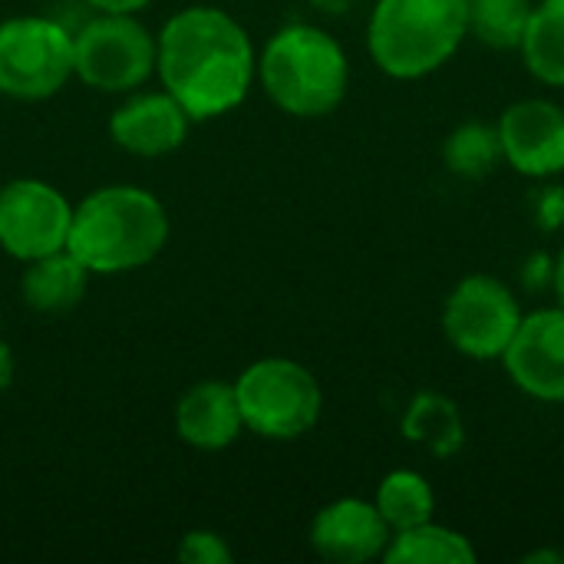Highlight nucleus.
I'll return each mask as SVG.
<instances>
[{"instance_id": "1", "label": "nucleus", "mask_w": 564, "mask_h": 564, "mask_svg": "<svg viewBox=\"0 0 564 564\" xmlns=\"http://www.w3.org/2000/svg\"><path fill=\"white\" fill-rule=\"evenodd\" d=\"M155 76L195 122L238 109L258 79V50L248 30L218 7L172 13L159 36Z\"/></svg>"}, {"instance_id": "2", "label": "nucleus", "mask_w": 564, "mask_h": 564, "mask_svg": "<svg viewBox=\"0 0 564 564\" xmlns=\"http://www.w3.org/2000/svg\"><path fill=\"white\" fill-rule=\"evenodd\" d=\"M169 241V212L142 185H102L73 205L66 251L89 274H129L152 264Z\"/></svg>"}, {"instance_id": "3", "label": "nucleus", "mask_w": 564, "mask_h": 564, "mask_svg": "<svg viewBox=\"0 0 564 564\" xmlns=\"http://www.w3.org/2000/svg\"><path fill=\"white\" fill-rule=\"evenodd\" d=\"M258 83L294 119L330 116L350 89V59L334 33L314 23L274 30L258 53Z\"/></svg>"}, {"instance_id": "4", "label": "nucleus", "mask_w": 564, "mask_h": 564, "mask_svg": "<svg viewBox=\"0 0 564 564\" xmlns=\"http://www.w3.org/2000/svg\"><path fill=\"white\" fill-rule=\"evenodd\" d=\"M469 40V0H373L367 53L400 83L443 69Z\"/></svg>"}, {"instance_id": "5", "label": "nucleus", "mask_w": 564, "mask_h": 564, "mask_svg": "<svg viewBox=\"0 0 564 564\" xmlns=\"http://www.w3.org/2000/svg\"><path fill=\"white\" fill-rule=\"evenodd\" d=\"M245 433L271 443L307 436L324 413L321 380L291 357H261L235 380Z\"/></svg>"}, {"instance_id": "6", "label": "nucleus", "mask_w": 564, "mask_h": 564, "mask_svg": "<svg viewBox=\"0 0 564 564\" xmlns=\"http://www.w3.org/2000/svg\"><path fill=\"white\" fill-rule=\"evenodd\" d=\"M159 43L135 13H96L73 30V79L96 93L126 96L155 76Z\"/></svg>"}, {"instance_id": "7", "label": "nucleus", "mask_w": 564, "mask_h": 564, "mask_svg": "<svg viewBox=\"0 0 564 564\" xmlns=\"http://www.w3.org/2000/svg\"><path fill=\"white\" fill-rule=\"evenodd\" d=\"M522 301L509 281L473 271L453 284L443 301L440 327L446 344L476 364H499L522 324Z\"/></svg>"}, {"instance_id": "8", "label": "nucleus", "mask_w": 564, "mask_h": 564, "mask_svg": "<svg viewBox=\"0 0 564 564\" xmlns=\"http://www.w3.org/2000/svg\"><path fill=\"white\" fill-rule=\"evenodd\" d=\"M73 79V30L53 17L0 20V96L43 102Z\"/></svg>"}, {"instance_id": "9", "label": "nucleus", "mask_w": 564, "mask_h": 564, "mask_svg": "<svg viewBox=\"0 0 564 564\" xmlns=\"http://www.w3.org/2000/svg\"><path fill=\"white\" fill-rule=\"evenodd\" d=\"M73 202L43 178H10L0 185V251L26 264L63 251L69 241Z\"/></svg>"}, {"instance_id": "10", "label": "nucleus", "mask_w": 564, "mask_h": 564, "mask_svg": "<svg viewBox=\"0 0 564 564\" xmlns=\"http://www.w3.org/2000/svg\"><path fill=\"white\" fill-rule=\"evenodd\" d=\"M519 393L535 403L564 406V307L522 314L516 337L499 360Z\"/></svg>"}, {"instance_id": "11", "label": "nucleus", "mask_w": 564, "mask_h": 564, "mask_svg": "<svg viewBox=\"0 0 564 564\" xmlns=\"http://www.w3.org/2000/svg\"><path fill=\"white\" fill-rule=\"evenodd\" d=\"M502 162L525 178H558L564 172V106L545 96H529L496 122Z\"/></svg>"}, {"instance_id": "12", "label": "nucleus", "mask_w": 564, "mask_h": 564, "mask_svg": "<svg viewBox=\"0 0 564 564\" xmlns=\"http://www.w3.org/2000/svg\"><path fill=\"white\" fill-rule=\"evenodd\" d=\"M192 122L195 119L185 112V106L172 93L135 89V93H126V99L112 109L109 135L122 152L135 159H162L185 145Z\"/></svg>"}, {"instance_id": "13", "label": "nucleus", "mask_w": 564, "mask_h": 564, "mask_svg": "<svg viewBox=\"0 0 564 564\" xmlns=\"http://www.w3.org/2000/svg\"><path fill=\"white\" fill-rule=\"evenodd\" d=\"M311 549L334 564H367L383 558L393 532L373 499H334L311 519Z\"/></svg>"}, {"instance_id": "14", "label": "nucleus", "mask_w": 564, "mask_h": 564, "mask_svg": "<svg viewBox=\"0 0 564 564\" xmlns=\"http://www.w3.org/2000/svg\"><path fill=\"white\" fill-rule=\"evenodd\" d=\"M245 433L235 383L202 380L175 403V436L198 453H221Z\"/></svg>"}, {"instance_id": "15", "label": "nucleus", "mask_w": 564, "mask_h": 564, "mask_svg": "<svg viewBox=\"0 0 564 564\" xmlns=\"http://www.w3.org/2000/svg\"><path fill=\"white\" fill-rule=\"evenodd\" d=\"M89 278V268L63 248L23 264L20 297L36 314H66L86 297Z\"/></svg>"}, {"instance_id": "16", "label": "nucleus", "mask_w": 564, "mask_h": 564, "mask_svg": "<svg viewBox=\"0 0 564 564\" xmlns=\"http://www.w3.org/2000/svg\"><path fill=\"white\" fill-rule=\"evenodd\" d=\"M403 436L423 449H430L440 459H449L463 449L466 443V423H463V410L453 397L440 393V390H423L406 403L403 423H400Z\"/></svg>"}, {"instance_id": "17", "label": "nucleus", "mask_w": 564, "mask_h": 564, "mask_svg": "<svg viewBox=\"0 0 564 564\" xmlns=\"http://www.w3.org/2000/svg\"><path fill=\"white\" fill-rule=\"evenodd\" d=\"M519 56L532 79L542 86H564V0L532 3L525 36L519 43Z\"/></svg>"}, {"instance_id": "18", "label": "nucleus", "mask_w": 564, "mask_h": 564, "mask_svg": "<svg viewBox=\"0 0 564 564\" xmlns=\"http://www.w3.org/2000/svg\"><path fill=\"white\" fill-rule=\"evenodd\" d=\"M387 564H476L479 552L473 545L469 535H463L459 529H449L436 519L393 532L387 552Z\"/></svg>"}, {"instance_id": "19", "label": "nucleus", "mask_w": 564, "mask_h": 564, "mask_svg": "<svg viewBox=\"0 0 564 564\" xmlns=\"http://www.w3.org/2000/svg\"><path fill=\"white\" fill-rule=\"evenodd\" d=\"M373 506L380 509L390 532H403V529L436 519V492L430 479L416 469L387 473L373 492Z\"/></svg>"}, {"instance_id": "20", "label": "nucleus", "mask_w": 564, "mask_h": 564, "mask_svg": "<svg viewBox=\"0 0 564 564\" xmlns=\"http://www.w3.org/2000/svg\"><path fill=\"white\" fill-rule=\"evenodd\" d=\"M443 162L456 178H469V182L496 172V165L502 162L496 122H482V119L459 122L443 142Z\"/></svg>"}, {"instance_id": "21", "label": "nucleus", "mask_w": 564, "mask_h": 564, "mask_svg": "<svg viewBox=\"0 0 564 564\" xmlns=\"http://www.w3.org/2000/svg\"><path fill=\"white\" fill-rule=\"evenodd\" d=\"M532 0H469V36L489 50H519Z\"/></svg>"}, {"instance_id": "22", "label": "nucleus", "mask_w": 564, "mask_h": 564, "mask_svg": "<svg viewBox=\"0 0 564 564\" xmlns=\"http://www.w3.org/2000/svg\"><path fill=\"white\" fill-rule=\"evenodd\" d=\"M175 558L182 564H231V545L212 529H192L178 539Z\"/></svg>"}, {"instance_id": "23", "label": "nucleus", "mask_w": 564, "mask_h": 564, "mask_svg": "<svg viewBox=\"0 0 564 564\" xmlns=\"http://www.w3.org/2000/svg\"><path fill=\"white\" fill-rule=\"evenodd\" d=\"M96 13H139L152 0H86Z\"/></svg>"}, {"instance_id": "24", "label": "nucleus", "mask_w": 564, "mask_h": 564, "mask_svg": "<svg viewBox=\"0 0 564 564\" xmlns=\"http://www.w3.org/2000/svg\"><path fill=\"white\" fill-rule=\"evenodd\" d=\"M13 373H17L13 350H10V344L0 337V393H7V390H10V383H13Z\"/></svg>"}, {"instance_id": "25", "label": "nucleus", "mask_w": 564, "mask_h": 564, "mask_svg": "<svg viewBox=\"0 0 564 564\" xmlns=\"http://www.w3.org/2000/svg\"><path fill=\"white\" fill-rule=\"evenodd\" d=\"M552 291H555V304L564 307V248L555 254V274H552Z\"/></svg>"}, {"instance_id": "26", "label": "nucleus", "mask_w": 564, "mask_h": 564, "mask_svg": "<svg viewBox=\"0 0 564 564\" xmlns=\"http://www.w3.org/2000/svg\"><path fill=\"white\" fill-rule=\"evenodd\" d=\"M354 0H311V7H317L321 13H347Z\"/></svg>"}, {"instance_id": "27", "label": "nucleus", "mask_w": 564, "mask_h": 564, "mask_svg": "<svg viewBox=\"0 0 564 564\" xmlns=\"http://www.w3.org/2000/svg\"><path fill=\"white\" fill-rule=\"evenodd\" d=\"M539 562L564 564V552H532V555H525V564H539Z\"/></svg>"}]
</instances>
